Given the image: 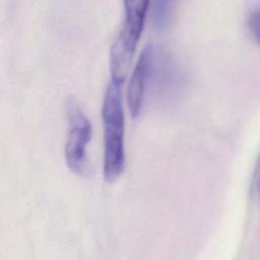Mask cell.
Segmentation results:
<instances>
[{"label": "cell", "mask_w": 260, "mask_h": 260, "mask_svg": "<svg viewBox=\"0 0 260 260\" xmlns=\"http://www.w3.org/2000/svg\"><path fill=\"white\" fill-rule=\"evenodd\" d=\"M257 189L260 193V166H259V170H258V176H257Z\"/></svg>", "instance_id": "cell-8"}, {"label": "cell", "mask_w": 260, "mask_h": 260, "mask_svg": "<svg viewBox=\"0 0 260 260\" xmlns=\"http://www.w3.org/2000/svg\"><path fill=\"white\" fill-rule=\"evenodd\" d=\"M153 51L154 48L150 45L142 50L130 78L127 89V102L133 118L139 117L143 109L152 65Z\"/></svg>", "instance_id": "cell-5"}, {"label": "cell", "mask_w": 260, "mask_h": 260, "mask_svg": "<svg viewBox=\"0 0 260 260\" xmlns=\"http://www.w3.org/2000/svg\"><path fill=\"white\" fill-rule=\"evenodd\" d=\"M124 23L110 51L111 81L123 84L143 30L149 0H123Z\"/></svg>", "instance_id": "cell-2"}, {"label": "cell", "mask_w": 260, "mask_h": 260, "mask_svg": "<svg viewBox=\"0 0 260 260\" xmlns=\"http://www.w3.org/2000/svg\"><path fill=\"white\" fill-rule=\"evenodd\" d=\"M176 0H152V22L158 29H165L173 16Z\"/></svg>", "instance_id": "cell-6"}, {"label": "cell", "mask_w": 260, "mask_h": 260, "mask_svg": "<svg viewBox=\"0 0 260 260\" xmlns=\"http://www.w3.org/2000/svg\"><path fill=\"white\" fill-rule=\"evenodd\" d=\"M66 115L68 135L65 144V159L71 172L84 175L88 170L86 147L92 136V127L73 96L66 102Z\"/></svg>", "instance_id": "cell-3"}, {"label": "cell", "mask_w": 260, "mask_h": 260, "mask_svg": "<svg viewBox=\"0 0 260 260\" xmlns=\"http://www.w3.org/2000/svg\"><path fill=\"white\" fill-rule=\"evenodd\" d=\"M122 84L111 81L103 100L104 127L103 175L107 182L116 181L125 168V118Z\"/></svg>", "instance_id": "cell-1"}, {"label": "cell", "mask_w": 260, "mask_h": 260, "mask_svg": "<svg viewBox=\"0 0 260 260\" xmlns=\"http://www.w3.org/2000/svg\"><path fill=\"white\" fill-rule=\"evenodd\" d=\"M249 28L256 41L260 44V7H258L249 17Z\"/></svg>", "instance_id": "cell-7"}, {"label": "cell", "mask_w": 260, "mask_h": 260, "mask_svg": "<svg viewBox=\"0 0 260 260\" xmlns=\"http://www.w3.org/2000/svg\"><path fill=\"white\" fill-rule=\"evenodd\" d=\"M148 85L155 102L169 105L182 94L186 85V76L172 56L154 49Z\"/></svg>", "instance_id": "cell-4"}]
</instances>
